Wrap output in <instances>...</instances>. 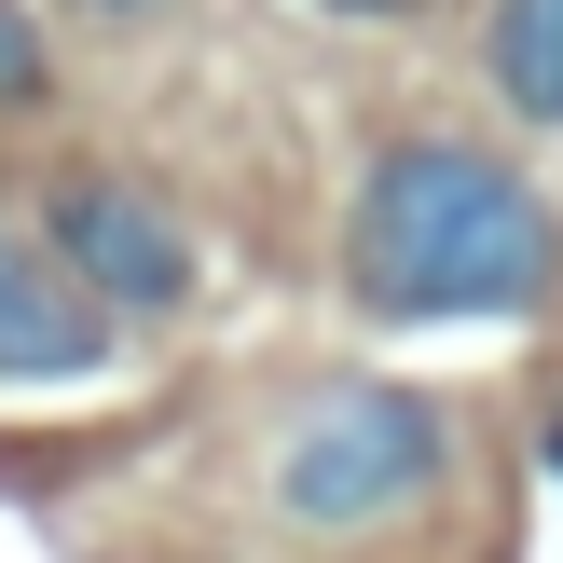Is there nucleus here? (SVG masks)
Here are the masks:
<instances>
[{
  "label": "nucleus",
  "mask_w": 563,
  "mask_h": 563,
  "mask_svg": "<svg viewBox=\"0 0 563 563\" xmlns=\"http://www.w3.org/2000/svg\"><path fill=\"white\" fill-rule=\"evenodd\" d=\"M344 289L372 330L550 317L563 302V220L482 137H385L357 165V207H344Z\"/></svg>",
  "instance_id": "nucleus-1"
},
{
  "label": "nucleus",
  "mask_w": 563,
  "mask_h": 563,
  "mask_svg": "<svg viewBox=\"0 0 563 563\" xmlns=\"http://www.w3.org/2000/svg\"><path fill=\"white\" fill-rule=\"evenodd\" d=\"M454 467V399L427 385H344L275 440V522L289 537H385Z\"/></svg>",
  "instance_id": "nucleus-2"
},
{
  "label": "nucleus",
  "mask_w": 563,
  "mask_h": 563,
  "mask_svg": "<svg viewBox=\"0 0 563 563\" xmlns=\"http://www.w3.org/2000/svg\"><path fill=\"white\" fill-rule=\"evenodd\" d=\"M42 262L69 275V289L97 302L110 330H165V317H192V289H207V247H192V220L165 207L152 179H110V165L42 179Z\"/></svg>",
  "instance_id": "nucleus-3"
},
{
  "label": "nucleus",
  "mask_w": 563,
  "mask_h": 563,
  "mask_svg": "<svg viewBox=\"0 0 563 563\" xmlns=\"http://www.w3.org/2000/svg\"><path fill=\"white\" fill-rule=\"evenodd\" d=\"M110 357H124V330H110L27 234H0V385H97Z\"/></svg>",
  "instance_id": "nucleus-4"
},
{
  "label": "nucleus",
  "mask_w": 563,
  "mask_h": 563,
  "mask_svg": "<svg viewBox=\"0 0 563 563\" xmlns=\"http://www.w3.org/2000/svg\"><path fill=\"white\" fill-rule=\"evenodd\" d=\"M482 82L522 137H563V0H495L482 14Z\"/></svg>",
  "instance_id": "nucleus-5"
},
{
  "label": "nucleus",
  "mask_w": 563,
  "mask_h": 563,
  "mask_svg": "<svg viewBox=\"0 0 563 563\" xmlns=\"http://www.w3.org/2000/svg\"><path fill=\"white\" fill-rule=\"evenodd\" d=\"M55 97V55H42V14L0 0V110H42Z\"/></svg>",
  "instance_id": "nucleus-6"
},
{
  "label": "nucleus",
  "mask_w": 563,
  "mask_h": 563,
  "mask_svg": "<svg viewBox=\"0 0 563 563\" xmlns=\"http://www.w3.org/2000/svg\"><path fill=\"white\" fill-rule=\"evenodd\" d=\"M69 14H97V27H152V14H179V0H69Z\"/></svg>",
  "instance_id": "nucleus-7"
},
{
  "label": "nucleus",
  "mask_w": 563,
  "mask_h": 563,
  "mask_svg": "<svg viewBox=\"0 0 563 563\" xmlns=\"http://www.w3.org/2000/svg\"><path fill=\"white\" fill-rule=\"evenodd\" d=\"M344 14H412V0H344Z\"/></svg>",
  "instance_id": "nucleus-8"
},
{
  "label": "nucleus",
  "mask_w": 563,
  "mask_h": 563,
  "mask_svg": "<svg viewBox=\"0 0 563 563\" xmlns=\"http://www.w3.org/2000/svg\"><path fill=\"white\" fill-rule=\"evenodd\" d=\"M550 467H563V440H550Z\"/></svg>",
  "instance_id": "nucleus-9"
}]
</instances>
